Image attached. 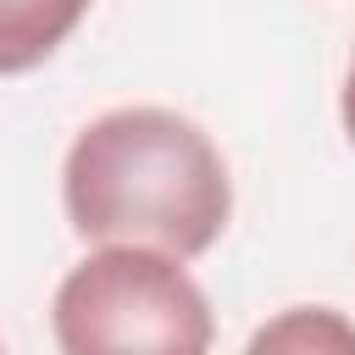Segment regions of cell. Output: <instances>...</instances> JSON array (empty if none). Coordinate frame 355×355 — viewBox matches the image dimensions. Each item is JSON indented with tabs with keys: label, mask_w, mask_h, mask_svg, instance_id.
I'll return each mask as SVG.
<instances>
[{
	"label": "cell",
	"mask_w": 355,
	"mask_h": 355,
	"mask_svg": "<svg viewBox=\"0 0 355 355\" xmlns=\"http://www.w3.org/2000/svg\"><path fill=\"white\" fill-rule=\"evenodd\" d=\"M50 327L67 355H200L216 338L205 288L150 244L83 255L50 300Z\"/></svg>",
	"instance_id": "obj_2"
},
{
	"label": "cell",
	"mask_w": 355,
	"mask_h": 355,
	"mask_svg": "<svg viewBox=\"0 0 355 355\" xmlns=\"http://www.w3.org/2000/svg\"><path fill=\"white\" fill-rule=\"evenodd\" d=\"M338 122H344V139L355 144V50H349V72H344V89H338Z\"/></svg>",
	"instance_id": "obj_5"
},
{
	"label": "cell",
	"mask_w": 355,
	"mask_h": 355,
	"mask_svg": "<svg viewBox=\"0 0 355 355\" xmlns=\"http://www.w3.org/2000/svg\"><path fill=\"white\" fill-rule=\"evenodd\" d=\"M61 205L89 244L205 255L233 216V178L200 122L166 105L100 111L61 161Z\"/></svg>",
	"instance_id": "obj_1"
},
{
	"label": "cell",
	"mask_w": 355,
	"mask_h": 355,
	"mask_svg": "<svg viewBox=\"0 0 355 355\" xmlns=\"http://www.w3.org/2000/svg\"><path fill=\"white\" fill-rule=\"evenodd\" d=\"M94 0H0V78H22L44 67Z\"/></svg>",
	"instance_id": "obj_3"
},
{
	"label": "cell",
	"mask_w": 355,
	"mask_h": 355,
	"mask_svg": "<svg viewBox=\"0 0 355 355\" xmlns=\"http://www.w3.org/2000/svg\"><path fill=\"white\" fill-rule=\"evenodd\" d=\"M250 349H355V322L333 305H294L250 338Z\"/></svg>",
	"instance_id": "obj_4"
}]
</instances>
